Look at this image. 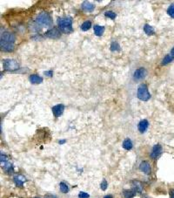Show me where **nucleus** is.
<instances>
[{
  "mask_svg": "<svg viewBox=\"0 0 174 198\" xmlns=\"http://www.w3.org/2000/svg\"><path fill=\"white\" fill-rule=\"evenodd\" d=\"M35 24H36L37 29H38V30L41 28L49 27V26L52 25V19L47 12H42L35 19Z\"/></svg>",
  "mask_w": 174,
  "mask_h": 198,
  "instance_id": "nucleus-3",
  "label": "nucleus"
},
{
  "mask_svg": "<svg viewBox=\"0 0 174 198\" xmlns=\"http://www.w3.org/2000/svg\"><path fill=\"white\" fill-rule=\"evenodd\" d=\"M144 32L145 33V34L148 36H152L155 34V31L153 29V27L151 26L150 24H145L144 25Z\"/></svg>",
  "mask_w": 174,
  "mask_h": 198,
  "instance_id": "nucleus-18",
  "label": "nucleus"
},
{
  "mask_svg": "<svg viewBox=\"0 0 174 198\" xmlns=\"http://www.w3.org/2000/svg\"><path fill=\"white\" fill-rule=\"evenodd\" d=\"M122 146H123V148H124L126 150H131V149L133 148L132 141H131V139H129V138H126V139H125V140H124Z\"/></svg>",
  "mask_w": 174,
  "mask_h": 198,
  "instance_id": "nucleus-19",
  "label": "nucleus"
},
{
  "mask_svg": "<svg viewBox=\"0 0 174 198\" xmlns=\"http://www.w3.org/2000/svg\"><path fill=\"white\" fill-rule=\"evenodd\" d=\"M139 170L145 175H150L151 173V167L147 161H143L139 164Z\"/></svg>",
  "mask_w": 174,
  "mask_h": 198,
  "instance_id": "nucleus-8",
  "label": "nucleus"
},
{
  "mask_svg": "<svg viewBox=\"0 0 174 198\" xmlns=\"http://www.w3.org/2000/svg\"><path fill=\"white\" fill-rule=\"evenodd\" d=\"M30 82L33 85H37V84H41L43 82V78L40 77L37 74H32L29 78Z\"/></svg>",
  "mask_w": 174,
  "mask_h": 198,
  "instance_id": "nucleus-15",
  "label": "nucleus"
},
{
  "mask_svg": "<svg viewBox=\"0 0 174 198\" xmlns=\"http://www.w3.org/2000/svg\"><path fill=\"white\" fill-rule=\"evenodd\" d=\"M2 168H4V170L8 173V174H12L13 171H14V168H13V165L12 163H11L10 162H7L6 163H4V165H2Z\"/></svg>",
  "mask_w": 174,
  "mask_h": 198,
  "instance_id": "nucleus-17",
  "label": "nucleus"
},
{
  "mask_svg": "<svg viewBox=\"0 0 174 198\" xmlns=\"http://www.w3.org/2000/svg\"><path fill=\"white\" fill-rule=\"evenodd\" d=\"M136 192L133 189H125L123 191L124 198H133L136 196Z\"/></svg>",
  "mask_w": 174,
  "mask_h": 198,
  "instance_id": "nucleus-21",
  "label": "nucleus"
},
{
  "mask_svg": "<svg viewBox=\"0 0 174 198\" xmlns=\"http://www.w3.org/2000/svg\"><path fill=\"white\" fill-rule=\"evenodd\" d=\"M1 158H0V162H1V165H4V163H6L8 162V157H7V155H5V154H4L3 153L1 154V156H0Z\"/></svg>",
  "mask_w": 174,
  "mask_h": 198,
  "instance_id": "nucleus-28",
  "label": "nucleus"
},
{
  "mask_svg": "<svg viewBox=\"0 0 174 198\" xmlns=\"http://www.w3.org/2000/svg\"><path fill=\"white\" fill-rule=\"evenodd\" d=\"M16 40L15 35L10 32H4L1 33L0 47L4 52H12L14 50V43Z\"/></svg>",
  "mask_w": 174,
  "mask_h": 198,
  "instance_id": "nucleus-1",
  "label": "nucleus"
},
{
  "mask_svg": "<svg viewBox=\"0 0 174 198\" xmlns=\"http://www.w3.org/2000/svg\"><path fill=\"white\" fill-rule=\"evenodd\" d=\"M65 142H66V140H65V139H64V140H58V143H59L60 145H62V144H65Z\"/></svg>",
  "mask_w": 174,
  "mask_h": 198,
  "instance_id": "nucleus-32",
  "label": "nucleus"
},
{
  "mask_svg": "<svg viewBox=\"0 0 174 198\" xmlns=\"http://www.w3.org/2000/svg\"><path fill=\"white\" fill-rule=\"evenodd\" d=\"M44 74L47 76V77H52V74H53V72L51 70L50 71H46V72H44Z\"/></svg>",
  "mask_w": 174,
  "mask_h": 198,
  "instance_id": "nucleus-30",
  "label": "nucleus"
},
{
  "mask_svg": "<svg viewBox=\"0 0 174 198\" xmlns=\"http://www.w3.org/2000/svg\"><path fill=\"white\" fill-rule=\"evenodd\" d=\"M3 67L4 70L7 72H14L19 68V64L17 60L12 58L3 59Z\"/></svg>",
  "mask_w": 174,
  "mask_h": 198,
  "instance_id": "nucleus-5",
  "label": "nucleus"
},
{
  "mask_svg": "<svg viewBox=\"0 0 174 198\" xmlns=\"http://www.w3.org/2000/svg\"><path fill=\"white\" fill-rule=\"evenodd\" d=\"M93 29H94V33H95V35L102 36L104 34V26H101V25H98V24H96V25H94Z\"/></svg>",
  "mask_w": 174,
  "mask_h": 198,
  "instance_id": "nucleus-20",
  "label": "nucleus"
},
{
  "mask_svg": "<svg viewBox=\"0 0 174 198\" xmlns=\"http://www.w3.org/2000/svg\"><path fill=\"white\" fill-rule=\"evenodd\" d=\"M51 111L54 115L55 117H59L61 116L65 111V106L63 104H58V105L54 106L51 107Z\"/></svg>",
  "mask_w": 174,
  "mask_h": 198,
  "instance_id": "nucleus-10",
  "label": "nucleus"
},
{
  "mask_svg": "<svg viewBox=\"0 0 174 198\" xmlns=\"http://www.w3.org/2000/svg\"><path fill=\"white\" fill-rule=\"evenodd\" d=\"M146 74H147V71L145 67H140L139 69L134 72L133 73V79L135 81H141V80H144L145 77H146Z\"/></svg>",
  "mask_w": 174,
  "mask_h": 198,
  "instance_id": "nucleus-7",
  "label": "nucleus"
},
{
  "mask_svg": "<svg viewBox=\"0 0 174 198\" xmlns=\"http://www.w3.org/2000/svg\"><path fill=\"white\" fill-rule=\"evenodd\" d=\"M167 14H168L171 18H174V4H172L168 7V9H167Z\"/></svg>",
  "mask_w": 174,
  "mask_h": 198,
  "instance_id": "nucleus-26",
  "label": "nucleus"
},
{
  "mask_svg": "<svg viewBox=\"0 0 174 198\" xmlns=\"http://www.w3.org/2000/svg\"><path fill=\"white\" fill-rule=\"evenodd\" d=\"M59 188H60V191L64 194H66L69 192V186L66 182H61L59 183Z\"/></svg>",
  "mask_w": 174,
  "mask_h": 198,
  "instance_id": "nucleus-22",
  "label": "nucleus"
},
{
  "mask_svg": "<svg viewBox=\"0 0 174 198\" xmlns=\"http://www.w3.org/2000/svg\"><path fill=\"white\" fill-rule=\"evenodd\" d=\"M174 60V47H173V49L171 50V52L164 56V58H163L162 62H161V65L162 66H166L168 64H170L171 62H173Z\"/></svg>",
  "mask_w": 174,
  "mask_h": 198,
  "instance_id": "nucleus-11",
  "label": "nucleus"
},
{
  "mask_svg": "<svg viewBox=\"0 0 174 198\" xmlns=\"http://www.w3.org/2000/svg\"><path fill=\"white\" fill-rule=\"evenodd\" d=\"M35 198H41V197H35Z\"/></svg>",
  "mask_w": 174,
  "mask_h": 198,
  "instance_id": "nucleus-34",
  "label": "nucleus"
},
{
  "mask_svg": "<svg viewBox=\"0 0 174 198\" xmlns=\"http://www.w3.org/2000/svg\"><path fill=\"white\" fill-rule=\"evenodd\" d=\"M111 51L112 52H119L120 51V46H119V44L116 42V41H113V42H112V44H111Z\"/></svg>",
  "mask_w": 174,
  "mask_h": 198,
  "instance_id": "nucleus-24",
  "label": "nucleus"
},
{
  "mask_svg": "<svg viewBox=\"0 0 174 198\" xmlns=\"http://www.w3.org/2000/svg\"><path fill=\"white\" fill-rule=\"evenodd\" d=\"M13 181L18 187H23V183L26 182V178L22 175H17L13 177Z\"/></svg>",
  "mask_w": 174,
  "mask_h": 198,
  "instance_id": "nucleus-13",
  "label": "nucleus"
},
{
  "mask_svg": "<svg viewBox=\"0 0 174 198\" xmlns=\"http://www.w3.org/2000/svg\"><path fill=\"white\" fill-rule=\"evenodd\" d=\"M104 198H112V196H111V195H107V196H105Z\"/></svg>",
  "mask_w": 174,
  "mask_h": 198,
  "instance_id": "nucleus-33",
  "label": "nucleus"
},
{
  "mask_svg": "<svg viewBox=\"0 0 174 198\" xmlns=\"http://www.w3.org/2000/svg\"><path fill=\"white\" fill-rule=\"evenodd\" d=\"M79 198H89L90 197V195L88 193H85L84 191H80L78 195Z\"/></svg>",
  "mask_w": 174,
  "mask_h": 198,
  "instance_id": "nucleus-29",
  "label": "nucleus"
},
{
  "mask_svg": "<svg viewBox=\"0 0 174 198\" xmlns=\"http://www.w3.org/2000/svg\"><path fill=\"white\" fill-rule=\"evenodd\" d=\"M107 188H108V182H107V181L104 179L102 182H101V183H100V188L103 190V191H105L106 189H107Z\"/></svg>",
  "mask_w": 174,
  "mask_h": 198,
  "instance_id": "nucleus-27",
  "label": "nucleus"
},
{
  "mask_svg": "<svg viewBox=\"0 0 174 198\" xmlns=\"http://www.w3.org/2000/svg\"><path fill=\"white\" fill-rule=\"evenodd\" d=\"M44 36L46 38H60V32L56 27H53L52 29L47 31L44 34Z\"/></svg>",
  "mask_w": 174,
  "mask_h": 198,
  "instance_id": "nucleus-9",
  "label": "nucleus"
},
{
  "mask_svg": "<svg viewBox=\"0 0 174 198\" xmlns=\"http://www.w3.org/2000/svg\"><path fill=\"white\" fill-rule=\"evenodd\" d=\"M92 27V22L90 20L84 21V23L81 24V30L83 32H87L88 30H90Z\"/></svg>",
  "mask_w": 174,
  "mask_h": 198,
  "instance_id": "nucleus-23",
  "label": "nucleus"
},
{
  "mask_svg": "<svg viewBox=\"0 0 174 198\" xmlns=\"http://www.w3.org/2000/svg\"><path fill=\"white\" fill-rule=\"evenodd\" d=\"M132 189L136 192L141 194L143 191V186L142 183L139 181H132Z\"/></svg>",
  "mask_w": 174,
  "mask_h": 198,
  "instance_id": "nucleus-16",
  "label": "nucleus"
},
{
  "mask_svg": "<svg viewBox=\"0 0 174 198\" xmlns=\"http://www.w3.org/2000/svg\"><path fill=\"white\" fill-rule=\"evenodd\" d=\"M81 8H82V10H83V11H84V12H93V10L95 9V5L93 4L92 3H90V2L84 1V2H83V3H82Z\"/></svg>",
  "mask_w": 174,
  "mask_h": 198,
  "instance_id": "nucleus-14",
  "label": "nucleus"
},
{
  "mask_svg": "<svg viewBox=\"0 0 174 198\" xmlns=\"http://www.w3.org/2000/svg\"><path fill=\"white\" fill-rule=\"evenodd\" d=\"M169 195H170V197L171 198H174V188L170 189V191H169Z\"/></svg>",
  "mask_w": 174,
  "mask_h": 198,
  "instance_id": "nucleus-31",
  "label": "nucleus"
},
{
  "mask_svg": "<svg viewBox=\"0 0 174 198\" xmlns=\"http://www.w3.org/2000/svg\"><path fill=\"white\" fill-rule=\"evenodd\" d=\"M163 153V148L160 144H156L153 146L152 149H151V154H150V157L153 160H157L159 157H160V155Z\"/></svg>",
  "mask_w": 174,
  "mask_h": 198,
  "instance_id": "nucleus-6",
  "label": "nucleus"
},
{
  "mask_svg": "<svg viewBox=\"0 0 174 198\" xmlns=\"http://www.w3.org/2000/svg\"><path fill=\"white\" fill-rule=\"evenodd\" d=\"M58 26L60 32L64 33H71L73 32L72 19L70 17H62L58 18Z\"/></svg>",
  "mask_w": 174,
  "mask_h": 198,
  "instance_id": "nucleus-2",
  "label": "nucleus"
},
{
  "mask_svg": "<svg viewBox=\"0 0 174 198\" xmlns=\"http://www.w3.org/2000/svg\"><path fill=\"white\" fill-rule=\"evenodd\" d=\"M104 16L111 18V19H115L117 17V14L112 11H107V12H104Z\"/></svg>",
  "mask_w": 174,
  "mask_h": 198,
  "instance_id": "nucleus-25",
  "label": "nucleus"
},
{
  "mask_svg": "<svg viewBox=\"0 0 174 198\" xmlns=\"http://www.w3.org/2000/svg\"><path fill=\"white\" fill-rule=\"evenodd\" d=\"M148 127H149V121L147 120H142L139 121V125H138V129L141 134H144L148 129Z\"/></svg>",
  "mask_w": 174,
  "mask_h": 198,
  "instance_id": "nucleus-12",
  "label": "nucleus"
},
{
  "mask_svg": "<svg viewBox=\"0 0 174 198\" xmlns=\"http://www.w3.org/2000/svg\"><path fill=\"white\" fill-rule=\"evenodd\" d=\"M137 96L140 100L142 101H148L151 99V94L148 91V87L145 84H141L139 85L138 88V93Z\"/></svg>",
  "mask_w": 174,
  "mask_h": 198,
  "instance_id": "nucleus-4",
  "label": "nucleus"
}]
</instances>
